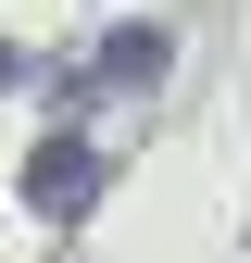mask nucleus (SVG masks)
Here are the masks:
<instances>
[{"instance_id": "f257e3e1", "label": "nucleus", "mask_w": 251, "mask_h": 263, "mask_svg": "<svg viewBox=\"0 0 251 263\" xmlns=\"http://www.w3.org/2000/svg\"><path fill=\"white\" fill-rule=\"evenodd\" d=\"M88 188H101V163H88L76 138H50L38 163H25V201H50V213H76V201H88Z\"/></svg>"}]
</instances>
